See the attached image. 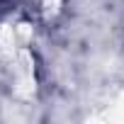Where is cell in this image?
<instances>
[{"label": "cell", "instance_id": "obj_1", "mask_svg": "<svg viewBox=\"0 0 124 124\" xmlns=\"http://www.w3.org/2000/svg\"><path fill=\"white\" fill-rule=\"evenodd\" d=\"M0 3H5V0H0Z\"/></svg>", "mask_w": 124, "mask_h": 124}]
</instances>
